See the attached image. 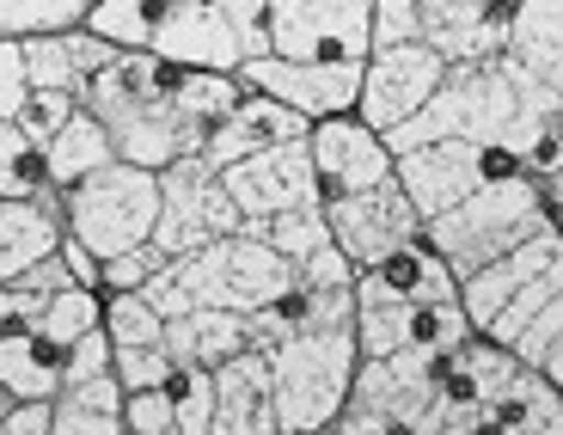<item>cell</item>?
I'll list each match as a JSON object with an SVG mask.
<instances>
[{"label":"cell","instance_id":"cell-1","mask_svg":"<svg viewBox=\"0 0 563 435\" xmlns=\"http://www.w3.org/2000/svg\"><path fill=\"white\" fill-rule=\"evenodd\" d=\"M178 80H184V68H172L159 56H117L111 68L86 74L74 105L104 129V141H111V154L123 166L166 172L172 160L202 154V141L172 111L178 105Z\"/></svg>","mask_w":563,"mask_h":435},{"label":"cell","instance_id":"cell-2","mask_svg":"<svg viewBox=\"0 0 563 435\" xmlns=\"http://www.w3.org/2000/svg\"><path fill=\"white\" fill-rule=\"evenodd\" d=\"M533 233H563V178H503L484 184L460 209L422 221V246L453 270V282L496 258L521 252Z\"/></svg>","mask_w":563,"mask_h":435},{"label":"cell","instance_id":"cell-3","mask_svg":"<svg viewBox=\"0 0 563 435\" xmlns=\"http://www.w3.org/2000/svg\"><path fill=\"white\" fill-rule=\"evenodd\" d=\"M527 111H563V99H533V93H521V80L503 62H478V68H448L435 99L380 141L393 160L435 148V141H508Z\"/></svg>","mask_w":563,"mask_h":435},{"label":"cell","instance_id":"cell-4","mask_svg":"<svg viewBox=\"0 0 563 435\" xmlns=\"http://www.w3.org/2000/svg\"><path fill=\"white\" fill-rule=\"evenodd\" d=\"M453 350H398L355 362L350 399L324 435H441V380Z\"/></svg>","mask_w":563,"mask_h":435},{"label":"cell","instance_id":"cell-5","mask_svg":"<svg viewBox=\"0 0 563 435\" xmlns=\"http://www.w3.org/2000/svg\"><path fill=\"white\" fill-rule=\"evenodd\" d=\"M355 337L350 331H307L264 350L269 393H276V429L282 435H324L338 423L355 380Z\"/></svg>","mask_w":563,"mask_h":435},{"label":"cell","instance_id":"cell-6","mask_svg":"<svg viewBox=\"0 0 563 435\" xmlns=\"http://www.w3.org/2000/svg\"><path fill=\"white\" fill-rule=\"evenodd\" d=\"M154 221H159V178L141 166H123V160H111L104 172H92L86 184H74L62 197V233L80 252H92L99 264L147 246Z\"/></svg>","mask_w":563,"mask_h":435},{"label":"cell","instance_id":"cell-7","mask_svg":"<svg viewBox=\"0 0 563 435\" xmlns=\"http://www.w3.org/2000/svg\"><path fill=\"white\" fill-rule=\"evenodd\" d=\"M521 154L503 148V141H435V148H417V154L393 160V184L405 191V203L417 209V221H435V215L460 209L472 191L503 178H521ZM533 178V172H527Z\"/></svg>","mask_w":563,"mask_h":435},{"label":"cell","instance_id":"cell-8","mask_svg":"<svg viewBox=\"0 0 563 435\" xmlns=\"http://www.w3.org/2000/svg\"><path fill=\"white\" fill-rule=\"evenodd\" d=\"M374 0H269V56L307 68H362Z\"/></svg>","mask_w":563,"mask_h":435},{"label":"cell","instance_id":"cell-9","mask_svg":"<svg viewBox=\"0 0 563 435\" xmlns=\"http://www.w3.org/2000/svg\"><path fill=\"white\" fill-rule=\"evenodd\" d=\"M159 178V221H154V246L166 258H190L214 239L240 233V209L227 203L221 178H214L202 160H172Z\"/></svg>","mask_w":563,"mask_h":435},{"label":"cell","instance_id":"cell-10","mask_svg":"<svg viewBox=\"0 0 563 435\" xmlns=\"http://www.w3.org/2000/svg\"><path fill=\"white\" fill-rule=\"evenodd\" d=\"M448 80L422 43H405V50H367L362 62V86H355V123L374 129V135H393L405 129L422 105L435 99V86Z\"/></svg>","mask_w":563,"mask_h":435},{"label":"cell","instance_id":"cell-11","mask_svg":"<svg viewBox=\"0 0 563 435\" xmlns=\"http://www.w3.org/2000/svg\"><path fill=\"white\" fill-rule=\"evenodd\" d=\"M307 166H312L319 209L393 184V154H386V141L374 135V129H362L355 117H331V123L307 129Z\"/></svg>","mask_w":563,"mask_h":435},{"label":"cell","instance_id":"cell-12","mask_svg":"<svg viewBox=\"0 0 563 435\" xmlns=\"http://www.w3.org/2000/svg\"><path fill=\"white\" fill-rule=\"evenodd\" d=\"M324 233H331V246H338V252L350 258V270L362 276V270H374L380 258L417 246L422 221H417V209L405 203L398 184H380V191H367V197L331 203V209H324Z\"/></svg>","mask_w":563,"mask_h":435},{"label":"cell","instance_id":"cell-13","mask_svg":"<svg viewBox=\"0 0 563 435\" xmlns=\"http://www.w3.org/2000/svg\"><path fill=\"white\" fill-rule=\"evenodd\" d=\"M515 0H417V43L441 68H478L503 56Z\"/></svg>","mask_w":563,"mask_h":435},{"label":"cell","instance_id":"cell-14","mask_svg":"<svg viewBox=\"0 0 563 435\" xmlns=\"http://www.w3.org/2000/svg\"><path fill=\"white\" fill-rule=\"evenodd\" d=\"M147 56L172 62L184 74H240L245 68V43L233 31L227 0H172L166 25H159Z\"/></svg>","mask_w":563,"mask_h":435},{"label":"cell","instance_id":"cell-15","mask_svg":"<svg viewBox=\"0 0 563 435\" xmlns=\"http://www.w3.org/2000/svg\"><path fill=\"white\" fill-rule=\"evenodd\" d=\"M227 191V203L240 209L245 221H269L282 209H312L319 191H312V166H307V141H288V148H269V154H252L240 166L214 172Z\"/></svg>","mask_w":563,"mask_h":435},{"label":"cell","instance_id":"cell-16","mask_svg":"<svg viewBox=\"0 0 563 435\" xmlns=\"http://www.w3.org/2000/svg\"><path fill=\"white\" fill-rule=\"evenodd\" d=\"M355 356L362 362H380L398 350H460L472 325L453 301H429V307H362L350 325Z\"/></svg>","mask_w":563,"mask_h":435},{"label":"cell","instance_id":"cell-17","mask_svg":"<svg viewBox=\"0 0 563 435\" xmlns=\"http://www.w3.org/2000/svg\"><path fill=\"white\" fill-rule=\"evenodd\" d=\"M496 62L521 80V93L563 99V7L558 0H515V25H508Z\"/></svg>","mask_w":563,"mask_h":435},{"label":"cell","instance_id":"cell-18","mask_svg":"<svg viewBox=\"0 0 563 435\" xmlns=\"http://www.w3.org/2000/svg\"><path fill=\"white\" fill-rule=\"evenodd\" d=\"M563 264V233H533L521 246V252L496 258V264L472 270V276H460V289H453V307L465 313V325L472 331H484V325L496 319V313L508 307V301L521 295L533 276H545V270Z\"/></svg>","mask_w":563,"mask_h":435},{"label":"cell","instance_id":"cell-19","mask_svg":"<svg viewBox=\"0 0 563 435\" xmlns=\"http://www.w3.org/2000/svg\"><path fill=\"white\" fill-rule=\"evenodd\" d=\"M288 141H307V123H300L295 111H282L276 99H264V93H245V99L209 129V141H202L197 160L209 172H227V166H240V160H252V154L288 148Z\"/></svg>","mask_w":563,"mask_h":435},{"label":"cell","instance_id":"cell-20","mask_svg":"<svg viewBox=\"0 0 563 435\" xmlns=\"http://www.w3.org/2000/svg\"><path fill=\"white\" fill-rule=\"evenodd\" d=\"M453 270L441 264L429 246H405V252L380 258L374 270L355 276V313L362 307H429V301H453Z\"/></svg>","mask_w":563,"mask_h":435},{"label":"cell","instance_id":"cell-21","mask_svg":"<svg viewBox=\"0 0 563 435\" xmlns=\"http://www.w3.org/2000/svg\"><path fill=\"white\" fill-rule=\"evenodd\" d=\"M214 417L209 435H282L276 429V393H269V368L257 350L233 356L227 368H214Z\"/></svg>","mask_w":563,"mask_h":435},{"label":"cell","instance_id":"cell-22","mask_svg":"<svg viewBox=\"0 0 563 435\" xmlns=\"http://www.w3.org/2000/svg\"><path fill=\"white\" fill-rule=\"evenodd\" d=\"M159 350L172 356V368H197V374H214L227 368L233 356H245V319L240 313H221V307H202V313H184L159 331Z\"/></svg>","mask_w":563,"mask_h":435},{"label":"cell","instance_id":"cell-23","mask_svg":"<svg viewBox=\"0 0 563 435\" xmlns=\"http://www.w3.org/2000/svg\"><path fill=\"white\" fill-rule=\"evenodd\" d=\"M288 282H295V264H282L269 246L257 239L233 233L221 239V289H227V313H240L252 319L257 307H269L276 295H288Z\"/></svg>","mask_w":563,"mask_h":435},{"label":"cell","instance_id":"cell-24","mask_svg":"<svg viewBox=\"0 0 563 435\" xmlns=\"http://www.w3.org/2000/svg\"><path fill=\"white\" fill-rule=\"evenodd\" d=\"M62 374H68V350H56L43 331L0 344V387H7L13 405H56Z\"/></svg>","mask_w":563,"mask_h":435},{"label":"cell","instance_id":"cell-25","mask_svg":"<svg viewBox=\"0 0 563 435\" xmlns=\"http://www.w3.org/2000/svg\"><path fill=\"white\" fill-rule=\"evenodd\" d=\"M62 221L56 215L31 209V203H0V289H13L31 264L56 258Z\"/></svg>","mask_w":563,"mask_h":435},{"label":"cell","instance_id":"cell-26","mask_svg":"<svg viewBox=\"0 0 563 435\" xmlns=\"http://www.w3.org/2000/svg\"><path fill=\"white\" fill-rule=\"evenodd\" d=\"M0 203H31V209L62 221V191H49L43 148L31 135H19L13 123H0Z\"/></svg>","mask_w":563,"mask_h":435},{"label":"cell","instance_id":"cell-27","mask_svg":"<svg viewBox=\"0 0 563 435\" xmlns=\"http://www.w3.org/2000/svg\"><path fill=\"white\" fill-rule=\"evenodd\" d=\"M111 160H117V154H111V141H104V129L92 123L86 111H74V117H68V129H62V135L49 141V148H43V166H49V191H62V197H68L74 184H86L92 172H104Z\"/></svg>","mask_w":563,"mask_h":435},{"label":"cell","instance_id":"cell-28","mask_svg":"<svg viewBox=\"0 0 563 435\" xmlns=\"http://www.w3.org/2000/svg\"><path fill=\"white\" fill-rule=\"evenodd\" d=\"M240 233H245V239H257V246H269V252H276L282 264H307V258L319 252V246H331L319 203H312V209H282V215H269V221H245Z\"/></svg>","mask_w":563,"mask_h":435},{"label":"cell","instance_id":"cell-29","mask_svg":"<svg viewBox=\"0 0 563 435\" xmlns=\"http://www.w3.org/2000/svg\"><path fill=\"white\" fill-rule=\"evenodd\" d=\"M92 0H0V43H31V37H68L86 25Z\"/></svg>","mask_w":563,"mask_h":435},{"label":"cell","instance_id":"cell-30","mask_svg":"<svg viewBox=\"0 0 563 435\" xmlns=\"http://www.w3.org/2000/svg\"><path fill=\"white\" fill-rule=\"evenodd\" d=\"M245 99V86H240V74H184L178 80V123L190 129L197 141H209V129L221 123L233 105Z\"/></svg>","mask_w":563,"mask_h":435},{"label":"cell","instance_id":"cell-31","mask_svg":"<svg viewBox=\"0 0 563 435\" xmlns=\"http://www.w3.org/2000/svg\"><path fill=\"white\" fill-rule=\"evenodd\" d=\"M545 307H563V264H558V270H545V276H533V282H527L521 295L508 301V307L496 313V319L484 325L478 337H484V344H496V350H508V344H515V337H521V331H527V325H533Z\"/></svg>","mask_w":563,"mask_h":435},{"label":"cell","instance_id":"cell-32","mask_svg":"<svg viewBox=\"0 0 563 435\" xmlns=\"http://www.w3.org/2000/svg\"><path fill=\"white\" fill-rule=\"evenodd\" d=\"M104 307H99V331H104V344H111V356H123V350H159V331L166 325L147 313V301L141 295H99Z\"/></svg>","mask_w":563,"mask_h":435},{"label":"cell","instance_id":"cell-33","mask_svg":"<svg viewBox=\"0 0 563 435\" xmlns=\"http://www.w3.org/2000/svg\"><path fill=\"white\" fill-rule=\"evenodd\" d=\"M508 356H515L527 374H539L545 387H558V393H563V307L539 313V319L508 344Z\"/></svg>","mask_w":563,"mask_h":435},{"label":"cell","instance_id":"cell-34","mask_svg":"<svg viewBox=\"0 0 563 435\" xmlns=\"http://www.w3.org/2000/svg\"><path fill=\"white\" fill-rule=\"evenodd\" d=\"M99 307H104L99 295H86V289H68V295L43 301L37 331L49 337L56 350H68V356H74V344H80V337H92V331H99Z\"/></svg>","mask_w":563,"mask_h":435},{"label":"cell","instance_id":"cell-35","mask_svg":"<svg viewBox=\"0 0 563 435\" xmlns=\"http://www.w3.org/2000/svg\"><path fill=\"white\" fill-rule=\"evenodd\" d=\"M159 399L172 405L178 417V435H209V417H214V380L197 374V368H172Z\"/></svg>","mask_w":563,"mask_h":435},{"label":"cell","instance_id":"cell-36","mask_svg":"<svg viewBox=\"0 0 563 435\" xmlns=\"http://www.w3.org/2000/svg\"><path fill=\"white\" fill-rule=\"evenodd\" d=\"M166 264H172V258L159 252L154 239L135 246V252H123V258H104V264H99V295H141V289H147Z\"/></svg>","mask_w":563,"mask_h":435},{"label":"cell","instance_id":"cell-37","mask_svg":"<svg viewBox=\"0 0 563 435\" xmlns=\"http://www.w3.org/2000/svg\"><path fill=\"white\" fill-rule=\"evenodd\" d=\"M19 56H25V86L31 93H68L74 99V62H68V50H62V37H31V43H19Z\"/></svg>","mask_w":563,"mask_h":435},{"label":"cell","instance_id":"cell-38","mask_svg":"<svg viewBox=\"0 0 563 435\" xmlns=\"http://www.w3.org/2000/svg\"><path fill=\"white\" fill-rule=\"evenodd\" d=\"M74 111H80V105H74L68 93H31V99L19 105L13 129H19V135H31L37 148H49V141H56L62 129H68V117H74Z\"/></svg>","mask_w":563,"mask_h":435},{"label":"cell","instance_id":"cell-39","mask_svg":"<svg viewBox=\"0 0 563 435\" xmlns=\"http://www.w3.org/2000/svg\"><path fill=\"white\" fill-rule=\"evenodd\" d=\"M111 374H117V387H123V399L129 393H159L166 374H172V356L166 350H123V356H111Z\"/></svg>","mask_w":563,"mask_h":435},{"label":"cell","instance_id":"cell-40","mask_svg":"<svg viewBox=\"0 0 563 435\" xmlns=\"http://www.w3.org/2000/svg\"><path fill=\"white\" fill-rule=\"evenodd\" d=\"M117 429L123 435H178V417L159 393H129L123 411H117Z\"/></svg>","mask_w":563,"mask_h":435},{"label":"cell","instance_id":"cell-41","mask_svg":"<svg viewBox=\"0 0 563 435\" xmlns=\"http://www.w3.org/2000/svg\"><path fill=\"white\" fill-rule=\"evenodd\" d=\"M25 99H31V86H25V56H19V43H0V123H13Z\"/></svg>","mask_w":563,"mask_h":435},{"label":"cell","instance_id":"cell-42","mask_svg":"<svg viewBox=\"0 0 563 435\" xmlns=\"http://www.w3.org/2000/svg\"><path fill=\"white\" fill-rule=\"evenodd\" d=\"M62 50H68V62H74V80H86V74H99V68H111V62H117L111 43H99L86 25L68 31V37H62ZM74 93H80V86H74Z\"/></svg>","mask_w":563,"mask_h":435},{"label":"cell","instance_id":"cell-43","mask_svg":"<svg viewBox=\"0 0 563 435\" xmlns=\"http://www.w3.org/2000/svg\"><path fill=\"white\" fill-rule=\"evenodd\" d=\"M37 319H43V301H37V295H19V289H0V344H7V337H25V331H37Z\"/></svg>","mask_w":563,"mask_h":435},{"label":"cell","instance_id":"cell-44","mask_svg":"<svg viewBox=\"0 0 563 435\" xmlns=\"http://www.w3.org/2000/svg\"><path fill=\"white\" fill-rule=\"evenodd\" d=\"M49 435H123V429H117V417H104V411L56 405V417H49Z\"/></svg>","mask_w":563,"mask_h":435},{"label":"cell","instance_id":"cell-45","mask_svg":"<svg viewBox=\"0 0 563 435\" xmlns=\"http://www.w3.org/2000/svg\"><path fill=\"white\" fill-rule=\"evenodd\" d=\"M56 258H62V270H68V282H74V289H86V295H99V258H92V252H80V246H74L68 233H62Z\"/></svg>","mask_w":563,"mask_h":435},{"label":"cell","instance_id":"cell-46","mask_svg":"<svg viewBox=\"0 0 563 435\" xmlns=\"http://www.w3.org/2000/svg\"><path fill=\"white\" fill-rule=\"evenodd\" d=\"M56 405H7L0 411V435H49Z\"/></svg>","mask_w":563,"mask_h":435}]
</instances>
